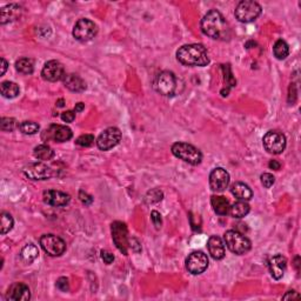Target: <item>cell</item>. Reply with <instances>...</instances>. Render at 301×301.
Returning a JSON list of instances; mask_svg holds the SVG:
<instances>
[{
	"label": "cell",
	"mask_w": 301,
	"mask_h": 301,
	"mask_svg": "<svg viewBox=\"0 0 301 301\" xmlns=\"http://www.w3.org/2000/svg\"><path fill=\"white\" fill-rule=\"evenodd\" d=\"M40 246L51 257H60L66 251V242L54 234H44L40 238Z\"/></svg>",
	"instance_id": "cell-9"
},
{
	"label": "cell",
	"mask_w": 301,
	"mask_h": 301,
	"mask_svg": "<svg viewBox=\"0 0 301 301\" xmlns=\"http://www.w3.org/2000/svg\"><path fill=\"white\" fill-rule=\"evenodd\" d=\"M41 76L45 80L51 83L59 82V80L64 79L65 69L64 65L57 60H50L45 64L43 71H41Z\"/></svg>",
	"instance_id": "cell-15"
},
{
	"label": "cell",
	"mask_w": 301,
	"mask_h": 301,
	"mask_svg": "<svg viewBox=\"0 0 301 301\" xmlns=\"http://www.w3.org/2000/svg\"><path fill=\"white\" fill-rule=\"evenodd\" d=\"M224 240L228 250L234 254L242 255L251 251L252 244L250 239L246 238L242 233L238 231L231 229V231L226 232L224 235Z\"/></svg>",
	"instance_id": "cell-4"
},
{
	"label": "cell",
	"mask_w": 301,
	"mask_h": 301,
	"mask_svg": "<svg viewBox=\"0 0 301 301\" xmlns=\"http://www.w3.org/2000/svg\"><path fill=\"white\" fill-rule=\"evenodd\" d=\"M177 59L185 66L203 67L209 64L206 48L200 44H190L181 46L177 52Z\"/></svg>",
	"instance_id": "cell-2"
},
{
	"label": "cell",
	"mask_w": 301,
	"mask_h": 301,
	"mask_svg": "<svg viewBox=\"0 0 301 301\" xmlns=\"http://www.w3.org/2000/svg\"><path fill=\"white\" fill-rule=\"evenodd\" d=\"M22 12V8L17 4H9L6 5L1 8V13H0V22L1 25L7 24V22L14 21L20 18Z\"/></svg>",
	"instance_id": "cell-21"
},
{
	"label": "cell",
	"mask_w": 301,
	"mask_h": 301,
	"mask_svg": "<svg viewBox=\"0 0 301 301\" xmlns=\"http://www.w3.org/2000/svg\"><path fill=\"white\" fill-rule=\"evenodd\" d=\"M273 53L274 57L279 60H284L289 57L290 54V46L286 41L283 40V39H279L273 46Z\"/></svg>",
	"instance_id": "cell-28"
},
{
	"label": "cell",
	"mask_w": 301,
	"mask_h": 301,
	"mask_svg": "<svg viewBox=\"0 0 301 301\" xmlns=\"http://www.w3.org/2000/svg\"><path fill=\"white\" fill-rule=\"evenodd\" d=\"M13 225H14V221H13L12 215L5 212L1 213V216H0V228H1L0 232H1V234H6L11 231Z\"/></svg>",
	"instance_id": "cell-32"
},
{
	"label": "cell",
	"mask_w": 301,
	"mask_h": 301,
	"mask_svg": "<svg viewBox=\"0 0 301 301\" xmlns=\"http://www.w3.org/2000/svg\"><path fill=\"white\" fill-rule=\"evenodd\" d=\"M17 120L14 118H1L0 120V128L4 132H12L17 128Z\"/></svg>",
	"instance_id": "cell-34"
},
{
	"label": "cell",
	"mask_w": 301,
	"mask_h": 301,
	"mask_svg": "<svg viewBox=\"0 0 301 301\" xmlns=\"http://www.w3.org/2000/svg\"><path fill=\"white\" fill-rule=\"evenodd\" d=\"M229 185V173L222 167H216L209 174V187L213 192H224Z\"/></svg>",
	"instance_id": "cell-14"
},
{
	"label": "cell",
	"mask_w": 301,
	"mask_h": 301,
	"mask_svg": "<svg viewBox=\"0 0 301 301\" xmlns=\"http://www.w3.org/2000/svg\"><path fill=\"white\" fill-rule=\"evenodd\" d=\"M299 298H300V296L296 292V291H290V292H287L286 294H285V296L283 297V299L284 300H290V299L294 300V299H299Z\"/></svg>",
	"instance_id": "cell-42"
},
{
	"label": "cell",
	"mask_w": 301,
	"mask_h": 301,
	"mask_svg": "<svg viewBox=\"0 0 301 301\" xmlns=\"http://www.w3.org/2000/svg\"><path fill=\"white\" fill-rule=\"evenodd\" d=\"M79 199H80V201H82L84 205H86V206H90L91 203L93 202V197L90 196L89 193L84 192V191H80L79 192Z\"/></svg>",
	"instance_id": "cell-39"
},
{
	"label": "cell",
	"mask_w": 301,
	"mask_h": 301,
	"mask_svg": "<svg viewBox=\"0 0 301 301\" xmlns=\"http://www.w3.org/2000/svg\"><path fill=\"white\" fill-rule=\"evenodd\" d=\"M261 11H263V8H261V6L257 1L244 0V1H240L238 4L234 14L239 21L247 24V22L257 20L259 15L261 14Z\"/></svg>",
	"instance_id": "cell-5"
},
{
	"label": "cell",
	"mask_w": 301,
	"mask_h": 301,
	"mask_svg": "<svg viewBox=\"0 0 301 301\" xmlns=\"http://www.w3.org/2000/svg\"><path fill=\"white\" fill-rule=\"evenodd\" d=\"M299 260H300V258L297 257L296 258V265H294V266H296V268H297L298 271H299Z\"/></svg>",
	"instance_id": "cell-46"
},
{
	"label": "cell",
	"mask_w": 301,
	"mask_h": 301,
	"mask_svg": "<svg viewBox=\"0 0 301 301\" xmlns=\"http://www.w3.org/2000/svg\"><path fill=\"white\" fill-rule=\"evenodd\" d=\"M6 298L13 301H27L31 299L30 289L24 283H14L9 286Z\"/></svg>",
	"instance_id": "cell-18"
},
{
	"label": "cell",
	"mask_w": 301,
	"mask_h": 301,
	"mask_svg": "<svg viewBox=\"0 0 301 301\" xmlns=\"http://www.w3.org/2000/svg\"><path fill=\"white\" fill-rule=\"evenodd\" d=\"M287 267V259L283 257L281 254L274 255L268 261V268H270V273L273 279L280 280L285 276Z\"/></svg>",
	"instance_id": "cell-19"
},
{
	"label": "cell",
	"mask_w": 301,
	"mask_h": 301,
	"mask_svg": "<svg viewBox=\"0 0 301 301\" xmlns=\"http://www.w3.org/2000/svg\"><path fill=\"white\" fill-rule=\"evenodd\" d=\"M39 125L34 121H22L20 125H19V129L24 134H28V135H33L39 132Z\"/></svg>",
	"instance_id": "cell-33"
},
{
	"label": "cell",
	"mask_w": 301,
	"mask_h": 301,
	"mask_svg": "<svg viewBox=\"0 0 301 301\" xmlns=\"http://www.w3.org/2000/svg\"><path fill=\"white\" fill-rule=\"evenodd\" d=\"M0 92H1V96L4 98L13 99L18 97L20 89H19L17 84L13 82H2L1 85H0Z\"/></svg>",
	"instance_id": "cell-25"
},
{
	"label": "cell",
	"mask_w": 301,
	"mask_h": 301,
	"mask_svg": "<svg viewBox=\"0 0 301 301\" xmlns=\"http://www.w3.org/2000/svg\"><path fill=\"white\" fill-rule=\"evenodd\" d=\"M76 144L83 147H90L95 144V137L92 134H83L77 139Z\"/></svg>",
	"instance_id": "cell-35"
},
{
	"label": "cell",
	"mask_w": 301,
	"mask_h": 301,
	"mask_svg": "<svg viewBox=\"0 0 301 301\" xmlns=\"http://www.w3.org/2000/svg\"><path fill=\"white\" fill-rule=\"evenodd\" d=\"M101 259L106 265H111L114 261V255L108 251H101Z\"/></svg>",
	"instance_id": "cell-41"
},
{
	"label": "cell",
	"mask_w": 301,
	"mask_h": 301,
	"mask_svg": "<svg viewBox=\"0 0 301 301\" xmlns=\"http://www.w3.org/2000/svg\"><path fill=\"white\" fill-rule=\"evenodd\" d=\"M38 255H39L38 247L33 244L26 245L25 247L21 250V253H20V257L22 260H24L25 263L28 265L33 263L35 259L38 258Z\"/></svg>",
	"instance_id": "cell-27"
},
{
	"label": "cell",
	"mask_w": 301,
	"mask_h": 301,
	"mask_svg": "<svg viewBox=\"0 0 301 301\" xmlns=\"http://www.w3.org/2000/svg\"><path fill=\"white\" fill-rule=\"evenodd\" d=\"M43 200L45 203H47V205H50V206L63 207V206H66L67 203L70 202L71 197L69 196V194L60 192V191L48 190L44 192Z\"/></svg>",
	"instance_id": "cell-17"
},
{
	"label": "cell",
	"mask_w": 301,
	"mask_h": 301,
	"mask_svg": "<svg viewBox=\"0 0 301 301\" xmlns=\"http://www.w3.org/2000/svg\"><path fill=\"white\" fill-rule=\"evenodd\" d=\"M202 33L215 40H227L231 37V28L224 15L216 9L207 12L200 22Z\"/></svg>",
	"instance_id": "cell-1"
},
{
	"label": "cell",
	"mask_w": 301,
	"mask_h": 301,
	"mask_svg": "<svg viewBox=\"0 0 301 301\" xmlns=\"http://www.w3.org/2000/svg\"><path fill=\"white\" fill-rule=\"evenodd\" d=\"M171 150H172L174 157L179 158V159L190 165H193V166L199 165L202 160V153L199 148L187 144V142H176L172 145Z\"/></svg>",
	"instance_id": "cell-3"
},
{
	"label": "cell",
	"mask_w": 301,
	"mask_h": 301,
	"mask_svg": "<svg viewBox=\"0 0 301 301\" xmlns=\"http://www.w3.org/2000/svg\"><path fill=\"white\" fill-rule=\"evenodd\" d=\"M76 119V111H66L61 113V120L65 122H72Z\"/></svg>",
	"instance_id": "cell-40"
},
{
	"label": "cell",
	"mask_w": 301,
	"mask_h": 301,
	"mask_svg": "<svg viewBox=\"0 0 301 301\" xmlns=\"http://www.w3.org/2000/svg\"><path fill=\"white\" fill-rule=\"evenodd\" d=\"M57 103H58V105H57L58 107H63V106H64V100H63V99L58 100V102H57Z\"/></svg>",
	"instance_id": "cell-47"
},
{
	"label": "cell",
	"mask_w": 301,
	"mask_h": 301,
	"mask_svg": "<svg viewBox=\"0 0 301 301\" xmlns=\"http://www.w3.org/2000/svg\"><path fill=\"white\" fill-rule=\"evenodd\" d=\"M22 172L31 180H47L53 176L51 167H48L44 163L28 164L27 166L24 167Z\"/></svg>",
	"instance_id": "cell-13"
},
{
	"label": "cell",
	"mask_w": 301,
	"mask_h": 301,
	"mask_svg": "<svg viewBox=\"0 0 301 301\" xmlns=\"http://www.w3.org/2000/svg\"><path fill=\"white\" fill-rule=\"evenodd\" d=\"M211 205L213 211L218 215H226L229 213V208H231L229 201L222 196H213L211 198Z\"/></svg>",
	"instance_id": "cell-24"
},
{
	"label": "cell",
	"mask_w": 301,
	"mask_h": 301,
	"mask_svg": "<svg viewBox=\"0 0 301 301\" xmlns=\"http://www.w3.org/2000/svg\"><path fill=\"white\" fill-rule=\"evenodd\" d=\"M154 89L161 96L171 97L174 95L177 89V79L173 72L163 71L158 74L154 80Z\"/></svg>",
	"instance_id": "cell-6"
},
{
	"label": "cell",
	"mask_w": 301,
	"mask_h": 301,
	"mask_svg": "<svg viewBox=\"0 0 301 301\" xmlns=\"http://www.w3.org/2000/svg\"><path fill=\"white\" fill-rule=\"evenodd\" d=\"M207 248H208L209 254L214 260H221L225 258L226 251H225V245L222 242L221 239L216 235H212L211 238L207 241Z\"/></svg>",
	"instance_id": "cell-20"
},
{
	"label": "cell",
	"mask_w": 301,
	"mask_h": 301,
	"mask_svg": "<svg viewBox=\"0 0 301 301\" xmlns=\"http://www.w3.org/2000/svg\"><path fill=\"white\" fill-rule=\"evenodd\" d=\"M33 154L38 160L46 161L51 160L54 157V151L48 145H39V146L34 148Z\"/></svg>",
	"instance_id": "cell-29"
},
{
	"label": "cell",
	"mask_w": 301,
	"mask_h": 301,
	"mask_svg": "<svg viewBox=\"0 0 301 301\" xmlns=\"http://www.w3.org/2000/svg\"><path fill=\"white\" fill-rule=\"evenodd\" d=\"M46 135L47 140H53L57 142L69 141L73 137L72 129L64 125H51L45 131L44 137Z\"/></svg>",
	"instance_id": "cell-16"
},
{
	"label": "cell",
	"mask_w": 301,
	"mask_h": 301,
	"mask_svg": "<svg viewBox=\"0 0 301 301\" xmlns=\"http://www.w3.org/2000/svg\"><path fill=\"white\" fill-rule=\"evenodd\" d=\"M208 258L201 251H194L186 259V268L193 276H199L208 267Z\"/></svg>",
	"instance_id": "cell-10"
},
{
	"label": "cell",
	"mask_w": 301,
	"mask_h": 301,
	"mask_svg": "<svg viewBox=\"0 0 301 301\" xmlns=\"http://www.w3.org/2000/svg\"><path fill=\"white\" fill-rule=\"evenodd\" d=\"M7 66H8V64H7V61H6L4 58H1V76H4L5 74V72H6V70H7Z\"/></svg>",
	"instance_id": "cell-44"
},
{
	"label": "cell",
	"mask_w": 301,
	"mask_h": 301,
	"mask_svg": "<svg viewBox=\"0 0 301 301\" xmlns=\"http://www.w3.org/2000/svg\"><path fill=\"white\" fill-rule=\"evenodd\" d=\"M64 85L72 92H84L86 90V83L78 74H66L64 77Z\"/></svg>",
	"instance_id": "cell-22"
},
{
	"label": "cell",
	"mask_w": 301,
	"mask_h": 301,
	"mask_svg": "<svg viewBox=\"0 0 301 301\" xmlns=\"http://www.w3.org/2000/svg\"><path fill=\"white\" fill-rule=\"evenodd\" d=\"M121 137L120 129L116 127H108L97 139V146L100 151H108L120 142Z\"/></svg>",
	"instance_id": "cell-11"
},
{
	"label": "cell",
	"mask_w": 301,
	"mask_h": 301,
	"mask_svg": "<svg viewBox=\"0 0 301 301\" xmlns=\"http://www.w3.org/2000/svg\"><path fill=\"white\" fill-rule=\"evenodd\" d=\"M260 179H261V184H263L265 189H271V187L274 185V183H276V178H274L273 174L271 173L261 174Z\"/></svg>",
	"instance_id": "cell-36"
},
{
	"label": "cell",
	"mask_w": 301,
	"mask_h": 301,
	"mask_svg": "<svg viewBox=\"0 0 301 301\" xmlns=\"http://www.w3.org/2000/svg\"><path fill=\"white\" fill-rule=\"evenodd\" d=\"M57 289L60 290L61 292H67L70 290V284H69V279L67 278L61 277L57 280Z\"/></svg>",
	"instance_id": "cell-37"
},
{
	"label": "cell",
	"mask_w": 301,
	"mask_h": 301,
	"mask_svg": "<svg viewBox=\"0 0 301 301\" xmlns=\"http://www.w3.org/2000/svg\"><path fill=\"white\" fill-rule=\"evenodd\" d=\"M163 198V191H160L159 189H152L151 191H148L146 196H145V202H146L147 205H154V203L160 202Z\"/></svg>",
	"instance_id": "cell-31"
},
{
	"label": "cell",
	"mask_w": 301,
	"mask_h": 301,
	"mask_svg": "<svg viewBox=\"0 0 301 301\" xmlns=\"http://www.w3.org/2000/svg\"><path fill=\"white\" fill-rule=\"evenodd\" d=\"M127 227L124 222L115 221L112 224V239L114 241L119 251L125 255H127V247H128V237H127Z\"/></svg>",
	"instance_id": "cell-12"
},
{
	"label": "cell",
	"mask_w": 301,
	"mask_h": 301,
	"mask_svg": "<svg viewBox=\"0 0 301 301\" xmlns=\"http://www.w3.org/2000/svg\"><path fill=\"white\" fill-rule=\"evenodd\" d=\"M15 70L21 74H32L34 71L33 60L28 58H21L15 61Z\"/></svg>",
	"instance_id": "cell-30"
},
{
	"label": "cell",
	"mask_w": 301,
	"mask_h": 301,
	"mask_svg": "<svg viewBox=\"0 0 301 301\" xmlns=\"http://www.w3.org/2000/svg\"><path fill=\"white\" fill-rule=\"evenodd\" d=\"M265 150L271 154H280L286 148V137L279 131H268L263 139Z\"/></svg>",
	"instance_id": "cell-8"
},
{
	"label": "cell",
	"mask_w": 301,
	"mask_h": 301,
	"mask_svg": "<svg viewBox=\"0 0 301 301\" xmlns=\"http://www.w3.org/2000/svg\"><path fill=\"white\" fill-rule=\"evenodd\" d=\"M151 220H152V222H153V225L155 226V228H157V229H159L161 227V225H163L161 215L158 211H153L151 213Z\"/></svg>",
	"instance_id": "cell-38"
},
{
	"label": "cell",
	"mask_w": 301,
	"mask_h": 301,
	"mask_svg": "<svg viewBox=\"0 0 301 301\" xmlns=\"http://www.w3.org/2000/svg\"><path fill=\"white\" fill-rule=\"evenodd\" d=\"M250 211H251L250 205H248L246 201H242V200L235 202L234 205L229 208V213H231V215L235 219L244 218V216H246L248 213H250Z\"/></svg>",
	"instance_id": "cell-26"
},
{
	"label": "cell",
	"mask_w": 301,
	"mask_h": 301,
	"mask_svg": "<svg viewBox=\"0 0 301 301\" xmlns=\"http://www.w3.org/2000/svg\"><path fill=\"white\" fill-rule=\"evenodd\" d=\"M84 108H85V103L78 102L77 105H76V108H74V111H76V112H82Z\"/></svg>",
	"instance_id": "cell-45"
},
{
	"label": "cell",
	"mask_w": 301,
	"mask_h": 301,
	"mask_svg": "<svg viewBox=\"0 0 301 301\" xmlns=\"http://www.w3.org/2000/svg\"><path fill=\"white\" fill-rule=\"evenodd\" d=\"M231 193L235 198L242 201H247V200L252 199L253 197V192L250 189V186L246 185L244 183H234L231 186Z\"/></svg>",
	"instance_id": "cell-23"
},
{
	"label": "cell",
	"mask_w": 301,
	"mask_h": 301,
	"mask_svg": "<svg viewBox=\"0 0 301 301\" xmlns=\"http://www.w3.org/2000/svg\"><path fill=\"white\" fill-rule=\"evenodd\" d=\"M268 166H270V168H272V170H276V171H278V170H280V163H278L277 160H271L270 161V164H268Z\"/></svg>",
	"instance_id": "cell-43"
},
{
	"label": "cell",
	"mask_w": 301,
	"mask_h": 301,
	"mask_svg": "<svg viewBox=\"0 0 301 301\" xmlns=\"http://www.w3.org/2000/svg\"><path fill=\"white\" fill-rule=\"evenodd\" d=\"M98 33V27L97 25L90 19H80L77 21V24L73 27V37L76 40L80 41V43H86V41L92 40Z\"/></svg>",
	"instance_id": "cell-7"
}]
</instances>
